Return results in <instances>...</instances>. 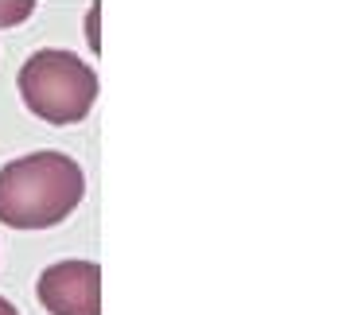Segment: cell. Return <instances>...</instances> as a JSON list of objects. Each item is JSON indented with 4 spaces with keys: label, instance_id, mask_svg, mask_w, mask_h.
Here are the masks:
<instances>
[{
    "label": "cell",
    "instance_id": "obj_6",
    "mask_svg": "<svg viewBox=\"0 0 350 315\" xmlns=\"http://www.w3.org/2000/svg\"><path fill=\"white\" fill-rule=\"evenodd\" d=\"M0 315H20V312H16L12 300H4V296H0Z\"/></svg>",
    "mask_w": 350,
    "mask_h": 315
},
{
    "label": "cell",
    "instance_id": "obj_1",
    "mask_svg": "<svg viewBox=\"0 0 350 315\" xmlns=\"http://www.w3.org/2000/svg\"><path fill=\"white\" fill-rule=\"evenodd\" d=\"M82 195V164L66 152H27L0 167V222L12 230L59 226L75 215Z\"/></svg>",
    "mask_w": 350,
    "mask_h": 315
},
{
    "label": "cell",
    "instance_id": "obj_3",
    "mask_svg": "<svg viewBox=\"0 0 350 315\" xmlns=\"http://www.w3.org/2000/svg\"><path fill=\"white\" fill-rule=\"evenodd\" d=\"M51 315H101V269L94 261H55L36 284Z\"/></svg>",
    "mask_w": 350,
    "mask_h": 315
},
{
    "label": "cell",
    "instance_id": "obj_4",
    "mask_svg": "<svg viewBox=\"0 0 350 315\" xmlns=\"http://www.w3.org/2000/svg\"><path fill=\"white\" fill-rule=\"evenodd\" d=\"M39 0H0V27H20L36 12Z\"/></svg>",
    "mask_w": 350,
    "mask_h": 315
},
{
    "label": "cell",
    "instance_id": "obj_2",
    "mask_svg": "<svg viewBox=\"0 0 350 315\" xmlns=\"http://www.w3.org/2000/svg\"><path fill=\"white\" fill-rule=\"evenodd\" d=\"M20 98L47 125H78L98 101V74L75 51L39 47L31 51L16 74Z\"/></svg>",
    "mask_w": 350,
    "mask_h": 315
},
{
    "label": "cell",
    "instance_id": "obj_5",
    "mask_svg": "<svg viewBox=\"0 0 350 315\" xmlns=\"http://www.w3.org/2000/svg\"><path fill=\"white\" fill-rule=\"evenodd\" d=\"M98 12H101V4H94V8H90V47L94 51H101V39H98Z\"/></svg>",
    "mask_w": 350,
    "mask_h": 315
}]
</instances>
